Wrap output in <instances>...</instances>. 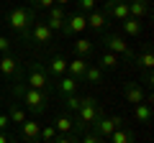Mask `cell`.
I'll use <instances>...</instances> for the list:
<instances>
[{"label":"cell","mask_w":154,"mask_h":143,"mask_svg":"<svg viewBox=\"0 0 154 143\" xmlns=\"http://www.w3.org/2000/svg\"><path fill=\"white\" fill-rule=\"evenodd\" d=\"M46 72H49L51 79H59L62 74H67V59H64V56H59V54H54V56H51V61H49V66H46Z\"/></svg>","instance_id":"17"},{"label":"cell","mask_w":154,"mask_h":143,"mask_svg":"<svg viewBox=\"0 0 154 143\" xmlns=\"http://www.w3.org/2000/svg\"><path fill=\"white\" fill-rule=\"evenodd\" d=\"M18 74H21V61H18L13 54H5V56H0V77L16 79Z\"/></svg>","instance_id":"10"},{"label":"cell","mask_w":154,"mask_h":143,"mask_svg":"<svg viewBox=\"0 0 154 143\" xmlns=\"http://www.w3.org/2000/svg\"><path fill=\"white\" fill-rule=\"evenodd\" d=\"M28 89V84H26V77H23V74H18L16 79H13V87H11V95L16 100H21L23 97V92H26Z\"/></svg>","instance_id":"27"},{"label":"cell","mask_w":154,"mask_h":143,"mask_svg":"<svg viewBox=\"0 0 154 143\" xmlns=\"http://www.w3.org/2000/svg\"><path fill=\"white\" fill-rule=\"evenodd\" d=\"M26 84L31 89H41V92H46V95L57 92V84H51V77H49V72H46V66L41 64V61H28Z\"/></svg>","instance_id":"2"},{"label":"cell","mask_w":154,"mask_h":143,"mask_svg":"<svg viewBox=\"0 0 154 143\" xmlns=\"http://www.w3.org/2000/svg\"><path fill=\"white\" fill-rule=\"evenodd\" d=\"M134 59H136V64L141 66L144 72H152V69H154V54H152V46H144V51H141V54H136Z\"/></svg>","instance_id":"23"},{"label":"cell","mask_w":154,"mask_h":143,"mask_svg":"<svg viewBox=\"0 0 154 143\" xmlns=\"http://www.w3.org/2000/svg\"><path fill=\"white\" fill-rule=\"evenodd\" d=\"M123 95H126V100L134 102V105H139V102L146 100V89H144V84H139V82H126L123 84Z\"/></svg>","instance_id":"12"},{"label":"cell","mask_w":154,"mask_h":143,"mask_svg":"<svg viewBox=\"0 0 154 143\" xmlns=\"http://www.w3.org/2000/svg\"><path fill=\"white\" fill-rule=\"evenodd\" d=\"M0 82H3V77H0Z\"/></svg>","instance_id":"40"},{"label":"cell","mask_w":154,"mask_h":143,"mask_svg":"<svg viewBox=\"0 0 154 143\" xmlns=\"http://www.w3.org/2000/svg\"><path fill=\"white\" fill-rule=\"evenodd\" d=\"M103 13L105 18H113V21H126L128 18V5L126 3H121V0H105L103 3Z\"/></svg>","instance_id":"9"},{"label":"cell","mask_w":154,"mask_h":143,"mask_svg":"<svg viewBox=\"0 0 154 143\" xmlns=\"http://www.w3.org/2000/svg\"><path fill=\"white\" fill-rule=\"evenodd\" d=\"M80 143H103V138H98V136H95L93 130H88V133H85L82 138H80Z\"/></svg>","instance_id":"35"},{"label":"cell","mask_w":154,"mask_h":143,"mask_svg":"<svg viewBox=\"0 0 154 143\" xmlns=\"http://www.w3.org/2000/svg\"><path fill=\"white\" fill-rule=\"evenodd\" d=\"M88 64H90L88 59H80V56H75L72 61H67V74H69V77H75L77 82H80V79L85 77V69H88Z\"/></svg>","instance_id":"18"},{"label":"cell","mask_w":154,"mask_h":143,"mask_svg":"<svg viewBox=\"0 0 154 143\" xmlns=\"http://www.w3.org/2000/svg\"><path fill=\"white\" fill-rule=\"evenodd\" d=\"M146 13H149V0H136V3H131V5H128V18L141 21Z\"/></svg>","instance_id":"25"},{"label":"cell","mask_w":154,"mask_h":143,"mask_svg":"<svg viewBox=\"0 0 154 143\" xmlns=\"http://www.w3.org/2000/svg\"><path fill=\"white\" fill-rule=\"evenodd\" d=\"M103 115V110H100V105H98V100L95 97H82V105H80V110L75 112V133L77 130H88L90 125H93L95 120H98V118Z\"/></svg>","instance_id":"3"},{"label":"cell","mask_w":154,"mask_h":143,"mask_svg":"<svg viewBox=\"0 0 154 143\" xmlns=\"http://www.w3.org/2000/svg\"><path fill=\"white\" fill-rule=\"evenodd\" d=\"M100 44H103L105 51H110V54H116V56H121V59H134V56H136V51L128 46V41H123L121 36H118V33H113V31L103 33V36H100Z\"/></svg>","instance_id":"4"},{"label":"cell","mask_w":154,"mask_h":143,"mask_svg":"<svg viewBox=\"0 0 154 143\" xmlns=\"http://www.w3.org/2000/svg\"><path fill=\"white\" fill-rule=\"evenodd\" d=\"M13 51V41L8 39V36H0V56H5Z\"/></svg>","instance_id":"33"},{"label":"cell","mask_w":154,"mask_h":143,"mask_svg":"<svg viewBox=\"0 0 154 143\" xmlns=\"http://www.w3.org/2000/svg\"><path fill=\"white\" fill-rule=\"evenodd\" d=\"M121 28H123L126 36L139 39V33H141V21H136V18H126V21H121Z\"/></svg>","instance_id":"26"},{"label":"cell","mask_w":154,"mask_h":143,"mask_svg":"<svg viewBox=\"0 0 154 143\" xmlns=\"http://www.w3.org/2000/svg\"><path fill=\"white\" fill-rule=\"evenodd\" d=\"M0 143H11V136L8 133H0Z\"/></svg>","instance_id":"37"},{"label":"cell","mask_w":154,"mask_h":143,"mask_svg":"<svg viewBox=\"0 0 154 143\" xmlns=\"http://www.w3.org/2000/svg\"><path fill=\"white\" fill-rule=\"evenodd\" d=\"M5 115H8V120L16 123V125H21V123L26 120V110H23V107H18V105H13V107L5 112Z\"/></svg>","instance_id":"29"},{"label":"cell","mask_w":154,"mask_h":143,"mask_svg":"<svg viewBox=\"0 0 154 143\" xmlns=\"http://www.w3.org/2000/svg\"><path fill=\"white\" fill-rule=\"evenodd\" d=\"M54 5V0H31V3H28V8H31V10H49V8Z\"/></svg>","instance_id":"32"},{"label":"cell","mask_w":154,"mask_h":143,"mask_svg":"<svg viewBox=\"0 0 154 143\" xmlns=\"http://www.w3.org/2000/svg\"><path fill=\"white\" fill-rule=\"evenodd\" d=\"M103 77H105V69H100L98 64H88L82 79H85L88 84H100V82H103Z\"/></svg>","instance_id":"22"},{"label":"cell","mask_w":154,"mask_h":143,"mask_svg":"<svg viewBox=\"0 0 154 143\" xmlns=\"http://www.w3.org/2000/svg\"><path fill=\"white\" fill-rule=\"evenodd\" d=\"M11 125V120H8V115L5 112H0V133H5V128Z\"/></svg>","instance_id":"36"},{"label":"cell","mask_w":154,"mask_h":143,"mask_svg":"<svg viewBox=\"0 0 154 143\" xmlns=\"http://www.w3.org/2000/svg\"><path fill=\"white\" fill-rule=\"evenodd\" d=\"M75 3H77V13H82V16H88L98 8V0H75Z\"/></svg>","instance_id":"30"},{"label":"cell","mask_w":154,"mask_h":143,"mask_svg":"<svg viewBox=\"0 0 154 143\" xmlns=\"http://www.w3.org/2000/svg\"><path fill=\"white\" fill-rule=\"evenodd\" d=\"M36 21H38L36 10H31L28 5H16L8 13V28H11V33H16L18 39H23V41H28V33H31Z\"/></svg>","instance_id":"1"},{"label":"cell","mask_w":154,"mask_h":143,"mask_svg":"<svg viewBox=\"0 0 154 143\" xmlns=\"http://www.w3.org/2000/svg\"><path fill=\"white\" fill-rule=\"evenodd\" d=\"M93 39H88V36H77V41L72 44V51H75V56H80V59H90L93 56Z\"/></svg>","instance_id":"13"},{"label":"cell","mask_w":154,"mask_h":143,"mask_svg":"<svg viewBox=\"0 0 154 143\" xmlns=\"http://www.w3.org/2000/svg\"><path fill=\"white\" fill-rule=\"evenodd\" d=\"M51 143H77V133H67V136H57Z\"/></svg>","instance_id":"34"},{"label":"cell","mask_w":154,"mask_h":143,"mask_svg":"<svg viewBox=\"0 0 154 143\" xmlns=\"http://www.w3.org/2000/svg\"><path fill=\"white\" fill-rule=\"evenodd\" d=\"M85 21H88V28H93V31H103L105 23H108V18H105L103 10H98V8H95L93 13H88V16H85Z\"/></svg>","instance_id":"19"},{"label":"cell","mask_w":154,"mask_h":143,"mask_svg":"<svg viewBox=\"0 0 154 143\" xmlns=\"http://www.w3.org/2000/svg\"><path fill=\"white\" fill-rule=\"evenodd\" d=\"M38 133H41V125H38L36 120H23L21 123V136H23V141H28V143H38Z\"/></svg>","instance_id":"16"},{"label":"cell","mask_w":154,"mask_h":143,"mask_svg":"<svg viewBox=\"0 0 154 143\" xmlns=\"http://www.w3.org/2000/svg\"><path fill=\"white\" fill-rule=\"evenodd\" d=\"M77 79L69 77V74H62L59 79H57V92L62 95V97H69V95H77Z\"/></svg>","instance_id":"15"},{"label":"cell","mask_w":154,"mask_h":143,"mask_svg":"<svg viewBox=\"0 0 154 143\" xmlns=\"http://www.w3.org/2000/svg\"><path fill=\"white\" fill-rule=\"evenodd\" d=\"M54 130H57V136L75 133V118H72V115H59V118L54 120Z\"/></svg>","instance_id":"20"},{"label":"cell","mask_w":154,"mask_h":143,"mask_svg":"<svg viewBox=\"0 0 154 143\" xmlns=\"http://www.w3.org/2000/svg\"><path fill=\"white\" fill-rule=\"evenodd\" d=\"M110 143H136V136H134V130H128V128H116L113 133H110V138H108Z\"/></svg>","instance_id":"21"},{"label":"cell","mask_w":154,"mask_h":143,"mask_svg":"<svg viewBox=\"0 0 154 143\" xmlns=\"http://www.w3.org/2000/svg\"><path fill=\"white\" fill-rule=\"evenodd\" d=\"M82 31H88V21H85V16L82 13H72V16H67V21H64V28H62V33H64L67 39H77Z\"/></svg>","instance_id":"7"},{"label":"cell","mask_w":154,"mask_h":143,"mask_svg":"<svg viewBox=\"0 0 154 143\" xmlns=\"http://www.w3.org/2000/svg\"><path fill=\"white\" fill-rule=\"evenodd\" d=\"M118 64H121V56L110 54V51L98 54V66H100V69H118Z\"/></svg>","instance_id":"24"},{"label":"cell","mask_w":154,"mask_h":143,"mask_svg":"<svg viewBox=\"0 0 154 143\" xmlns=\"http://www.w3.org/2000/svg\"><path fill=\"white\" fill-rule=\"evenodd\" d=\"M23 102H26V107L33 112V115H44L46 112V102H49V95L41 92V89H31L28 87L26 92H23Z\"/></svg>","instance_id":"5"},{"label":"cell","mask_w":154,"mask_h":143,"mask_svg":"<svg viewBox=\"0 0 154 143\" xmlns=\"http://www.w3.org/2000/svg\"><path fill=\"white\" fill-rule=\"evenodd\" d=\"M67 3H72V0H54V5H59V8H62V5H67Z\"/></svg>","instance_id":"38"},{"label":"cell","mask_w":154,"mask_h":143,"mask_svg":"<svg viewBox=\"0 0 154 143\" xmlns=\"http://www.w3.org/2000/svg\"><path fill=\"white\" fill-rule=\"evenodd\" d=\"M154 110H152V97L146 95V100L139 105H134V118H136V123H141V125H146L149 120H152Z\"/></svg>","instance_id":"14"},{"label":"cell","mask_w":154,"mask_h":143,"mask_svg":"<svg viewBox=\"0 0 154 143\" xmlns=\"http://www.w3.org/2000/svg\"><path fill=\"white\" fill-rule=\"evenodd\" d=\"M80 105H82V97H77V95L64 97V110H67V115H75V112L80 110Z\"/></svg>","instance_id":"28"},{"label":"cell","mask_w":154,"mask_h":143,"mask_svg":"<svg viewBox=\"0 0 154 143\" xmlns=\"http://www.w3.org/2000/svg\"><path fill=\"white\" fill-rule=\"evenodd\" d=\"M121 3H126V5H131V3H136V0H121Z\"/></svg>","instance_id":"39"},{"label":"cell","mask_w":154,"mask_h":143,"mask_svg":"<svg viewBox=\"0 0 154 143\" xmlns=\"http://www.w3.org/2000/svg\"><path fill=\"white\" fill-rule=\"evenodd\" d=\"M121 125H123V118H118V115H100L90 128H93V133L98 138L105 141V138H110V133H113L116 128H121Z\"/></svg>","instance_id":"6"},{"label":"cell","mask_w":154,"mask_h":143,"mask_svg":"<svg viewBox=\"0 0 154 143\" xmlns=\"http://www.w3.org/2000/svg\"><path fill=\"white\" fill-rule=\"evenodd\" d=\"M28 41H31V44H38V46H49L51 41H54V31H51L44 21H36L33 28H31V33H28Z\"/></svg>","instance_id":"8"},{"label":"cell","mask_w":154,"mask_h":143,"mask_svg":"<svg viewBox=\"0 0 154 143\" xmlns=\"http://www.w3.org/2000/svg\"><path fill=\"white\" fill-rule=\"evenodd\" d=\"M54 138H57L54 125H46V128H41V133H38V141H41V143H51Z\"/></svg>","instance_id":"31"},{"label":"cell","mask_w":154,"mask_h":143,"mask_svg":"<svg viewBox=\"0 0 154 143\" xmlns=\"http://www.w3.org/2000/svg\"><path fill=\"white\" fill-rule=\"evenodd\" d=\"M64 21H67V13H64V8H59V5H51L49 10H46V26L51 28V31H62L64 28Z\"/></svg>","instance_id":"11"}]
</instances>
